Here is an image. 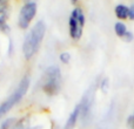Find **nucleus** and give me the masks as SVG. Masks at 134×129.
<instances>
[{
	"mask_svg": "<svg viewBox=\"0 0 134 129\" xmlns=\"http://www.w3.org/2000/svg\"><path fill=\"white\" fill-rule=\"evenodd\" d=\"M45 32H46V26L42 21H39L32 28L30 34L25 38V41L23 45V53L26 59H31L37 53L42 42V39H44Z\"/></svg>",
	"mask_w": 134,
	"mask_h": 129,
	"instance_id": "nucleus-1",
	"label": "nucleus"
},
{
	"mask_svg": "<svg viewBox=\"0 0 134 129\" xmlns=\"http://www.w3.org/2000/svg\"><path fill=\"white\" fill-rule=\"evenodd\" d=\"M41 87L46 94L54 95L61 87V72L57 66H52L46 69L42 76Z\"/></svg>",
	"mask_w": 134,
	"mask_h": 129,
	"instance_id": "nucleus-2",
	"label": "nucleus"
},
{
	"mask_svg": "<svg viewBox=\"0 0 134 129\" xmlns=\"http://www.w3.org/2000/svg\"><path fill=\"white\" fill-rule=\"evenodd\" d=\"M28 86H30V79H28L27 76H25V78L20 81L18 88L13 92V94L1 103V106H0V118L6 115V114L23 99L24 95L26 94V92H27V89H28Z\"/></svg>",
	"mask_w": 134,
	"mask_h": 129,
	"instance_id": "nucleus-3",
	"label": "nucleus"
},
{
	"mask_svg": "<svg viewBox=\"0 0 134 129\" xmlns=\"http://www.w3.org/2000/svg\"><path fill=\"white\" fill-rule=\"evenodd\" d=\"M85 14L80 7H75L72 11L69 16L68 26H69V35L73 40H80L82 37L83 26H85Z\"/></svg>",
	"mask_w": 134,
	"mask_h": 129,
	"instance_id": "nucleus-4",
	"label": "nucleus"
},
{
	"mask_svg": "<svg viewBox=\"0 0 134 129\" xmlns=\"http://www.w3.org/2000/svg\"><path fill=\"white\" fill-rule=\"evenodd\" d=\"M35 13H37V4L35 2H27L21 8L20 15H19V27L21 30H27L31 21L33 20Z\"/></svg>",
	"mask_w": 134,
	"mask_h": 129,
	"instance_id": "nucleus-5",
	"label": "nucleus"
},
{
	"mask_svg": "<svg viewBox=\"0 0 134 129\" xmlns=\"http://www.w3.org/2000/svg\"><path fill=\"white\" fill-rule=\"evenodd\" d=\"M128 12H130V6L124 4H119L114 8V14L119 19V21H125L128 19Z\"/></svg>",
	"mask_w": 134,
	"mask_h": 129,
	"instance_id": "nucleus-6",
	"label": "nucleus"
},
{
	"mask_svg": "<svg viewBox=\"0 0 134 129\" xmlns=\"http://www.w3.org/2000/svg\"><path fill=\"white\" fill-rule=\"evenodd\" d=\"M127 32H128L127 25H126L124 21H116V22L114 24V33H115V35L118 38L122 39Z\"/></svg>",
	"mask_w": 134,
	"mask_h": 129,
	"instance_id": "nucleus-7",
	"label": "nucleus"
},
{
	"mask_svg": "<svg viewBox=\"0 0 134 129\" xmlns=\"http://www.w3.org/2000/svg\"><path fill=\"white\" fill-rule=\"evenodd\" d=\"M6 13H0V31L5 34L9 32V26L6 24Z\"/></svg>",
	"mask_w": 134,
	"mask_h": 129,
	"instance_id": "nucleus-8",
	"label": "nucleus"
},
{
	"mask_svg": "<svg viewBox=\"0 0 134 129\" xmlns=\"http://www.w3.org/2000/svg\"><path fill=\"white\" fill-rule=\"evenodd\" d=\"M108 88H109V80L107 78H104L101 81V83H100V89H101L102 93L106 94V93L108 92Z\"/></svg>",
	"mask_w": 134,
	"mask_h": 129,
	"instance_id": "nucleus-9",
	"label": "nucleus"
},
{
	"mask_svg": "<svg viewBox=\"0 0 134 129\" xmlns=\"http://www.w3.org/2000/svg\"><path fill=\"white\" fill-rule=\"evenodd\" d=\"M60 61L65 64H68L69 61H71V54L68 52H63L60 54Z\"/></svg>",
	"mask_w": 134,
	"mask_h": 129,
	"instance_id": "nucleus-10",
	"label": "nucleus"
},
{
	"mask_svg": "<svg viewBox=\"0 0 134 129\" xmlns=\"http://www.w3.org/2000/svg\"><path fill=\"white\" fill-rule=\"evenodd\" d=\"M15 129H28V121L26 122V119L19 121L18 125H16V128Z\"/></svg>",
	"mask_w": 134,
	"mask_h": 129,
	"instance_id": "nucleus-11",
	"label": "nucleus"
},
{
	"mask_svg": "<svg viewBox=\"0 0 134 129\" xmlns=\"http://www.w3.org/2000/svg\"><path fill=\"white\" fill-rule=\"evenodd\" d=\"M122 40L124 41H126V42H132L133 40H134V34L131 31H128L127 33H126V35L122 38Z\"/></svg>",
	"mask_w": 134,
	"mask_h": 129,
	"instance_id": "nucleus-12",
	"label": "nucleus"
},
{
	"mask_svg": "<svg viewBox=\"0 0 134 129\" xmlns=\"http://www.w3.org/2000/svg\"><path fill=\"white\" fill-rule=\"evenodd\" d=\"M7 0H0V13H6Z\"/></svg>",
	"mask_w": 134,
	"mask_h": 129,
	"instance_id": "nucleus-13",
	"label": "nucleus"
},
{
	"mask_svg": "<svg viewBox=\"0 0 134 129\" xmlns=\"http://www.w3.org/2000/svg\"><path fill=\"white\" fill-rule=\"evenodd\" d=\"M128 20L134 21V4L130 6V12H128Z\"/></svg>",
	"mask_w": 134,
	"mask_h": 129,
	"instance_id": "nucleus-14",
	"label": "nucleus"
},
{
	"mask_svg": "<svg viewBox=\"0 0 134 129\" xmlns=\"http://www.w3.org/2000/svg\"><path fill=\"white\" fill-rule=\"evenodd\" d=\"M127 126L130 127V129H134V118H133V115L128 116V119H127Z\"/></svg>",
	"mask_w": 134,
	"mask_h": 129,
	"instance_id": "nucleus-15",
	"label": "nucleus"
},
{
	"mask_svg": "<svg viewBox=\"0 0 134 129\" xmlns=\"http://www.w3.org/2000/svg\"><path fill=\"white\" fill-rule=\"evenodd\" d=\"M72 2H73V4H75V2H78V0H71Z\"/></svg>",
	"mask_w": 134,
	"mask_h": 129,
	"instance_id": "nucleus-16",
	"label": "nucleus"
},
{
	"mask_svg": "<svg viewBox=\"0 0 134 129\" xmlns=\"http://www.w3.org/2000/svg\"><path fill=\"white\" fill-rule=\"evenodd\" d=\"M132 115H133V118H134V113H133V114H132Z\"/></svg>",
	"mask_w": 134,
	"mask_h": 129,
	"instance_id": "nucleus-17",
	"label": "nucleus"
}]
</instances>
